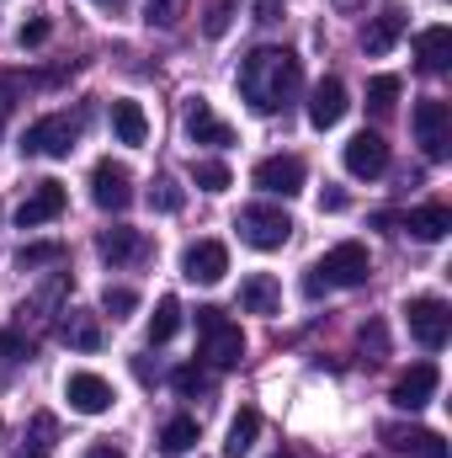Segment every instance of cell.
I'll use <instances>...</instances> for the list:
<instances>
[{"label":"cell","instance_id":"1","mask_svg":"<svg viewBox=\"0 0 452 458\" xmlns=\"http://www.w3.org/2000/svg\"><path fill=\"white\" fill-rule=\"evenodd\" d=\"M304 91V64L293 48H250L245 64H239V97L255 107V113H282L293 97Z\"/></svg>","mask_w":452,"mask_h":458},{"label":"cell","instance_id":"2","mask_svg":"<svg viewBox=\"0 0 452 458\" xmlns=\"http://www.w3.org/2000/svg\"><path fill=\"white\" fill-rule=\"evenodd\" d=\"M197 331H203V362H208V368H239V357H245V331L229 320L224 310L203 304V310H197Z\"/></svg>","mask_w":452,"mask_h":458},{"label":"cell","instance_id":"3","mask_svg":"<svg viewBox=\"0 0 452 458\" xmlns=\"http://www.w3.org/2000/svg\"><path fill=\"white\" fill-rule=\"evenodd\" d=\"M80 123L86 113H48L38 117L27 133H21V155H43V160H64L70 149H75V139H80Z\"/></svg>","mask_w":452,"mask_h":458},{"label":"cell","instance_id":"4","mask_svg":"<svg viewBox=\"0 0 452 458\" xmlns=\"http://www.w3.org/2000/svg\"><path fill=\"white\" fill-rule=\"evenodd\" d=\"M239 240L250 245V250H282L288 240H293V219L277 208V203H250V208H239Z\"/></svg>","mask_w":452,"mask_h":458},{"label":"cell","instance_id":"5","mask_svg":"<svg viewBox=\"0 0 452 458\" xmlns=\"http://www.w3.org/2000/svg\"><path fill=\"white\" fill-rule=\"evenodd\" d=\"M314 272H320L331 288H362V283H367V272H372L367 245H362V240H340V245H331V250L314 261Z\"/></svg>","mask_w":452,"mask_h":458},{"label":"cell","instance_id":"6","mask_svg":"<svg viewBox=\"0 0 452 458\" xmlns=\"http://www.w3.org/2000/svg\"><path fill=\"white\" fill-rule=\"evenodd\" d=\"M410 336L426 346V352H437V346H448L452 336V310L448 299H437V293H421V299H410Z\"/></svg>","mask_w":452,"mask_h":458},{"label":"cell","instance_id":"7","mask_svg":"<svg viewBox=\"0 0 452 458\" xmlns=\"http://www.w3.org/2000/svg\"><path fill=\"white\" fill-rule=\"evenodd\" d=\"M91 203L107 208V214H122L133 203V171L122 160H96L91 165Z\"/></svg>","mask_w":452,"mask_h":458},{"label":"cell","instance_id":"8","mask_svg":"<svg viewBox=\"0 0 452 458\" xmlns=\"http://www.w3.org/2000/svg\"><path fill=\"white\" fill-rule=\"evenodd\" d=\"M304 176H309V171H304L298 155H266L250 182H255L266 198H298V192H304Z\"/></svg>","mask_w":452,"mask_h":458},{"label":"cell","instance_id":"9","mask_svg":"<svg viewBox=\"0 0 452 458\" xmlns=\"http://www.w3.org/2000/svg\"><path fill=\"white\" fill-rule=\"evenodd\" d=\"M415 139H421V149L431 155V160H448L452 155V107L448 102H421L415 107Z\"/></svg>","mask_w":452,"mask_h":458},{"label":"cell","instance_id":"10","mask_svg":"<svg viewBox=\"0 0 452 458\" xmlns=\"http://www.w3.org/2000/svg\"><path fill=\"white\" fill-rule=\"evenodd\" d=\"M346 171L356 176V182H372V176H383L389 171V144H383V133H372V128H362V133H351L346 139Z\"/></svg>","mask_w":452,"mask_h":458},{"label":"cell","instance_id":"11","mask_svg":"<svg viewBox=\"0 0 452 458\" xmlns=\"http://www.w3.org/2000/svg\"><path fill=\"white\" fill-rule=\"evenodd\" d=\"M64 400H70V411H80V416H107L117 394L102 373H70V378H64Z\"/></svg>","mask_w":452,"mask_h":458},{"label":"cell","instance_id":"12","mask_svg":"<svg viewBox=\"0 0 452 458\" xmlns=\"http://www.w3.org/2000/svg\"><path fill=\"white\" fill-rule=\"evenodd\" d=\"M378 437H383L394 454H405V458H448V443H442L437 432H426V427H399V421H383V427H378Z\"/></svg>","mask_w":452,"mask_h":458},{"label":"cell","instance_id":"13","mask_svg":"<svg viewBox=\"0 0 452 458\" xmlns=\"http://www.w3.org/2000/svg\"><path fill=\"white\" fill-rule=\"evenodd\" d=\"M64 203H70L64 182H38V187L21 198V208H16V225H21V229L48 225V219H59V214H64Z\"/></svg>","mask_w":452,"mask_h":458},{"label":"cell","instance_id":"14","mask_svg":"<svg viewBox=\"0 0 452 458\" xmlns=\"http://www.w3.org/2000/svg\"><path fill=\"white\" fill-rule=\"evenodd\" d=\"M181 128H187V139H192V144H213V149H229V144H234V128H229V123L213 113L203 97H192V102H187Z\"/></svg>","mask_w":452,"mask_h":458},{"label":"cell","instance_id":"15","mask_svg":"<svg viewBox=\"0 0 452 458\" xmlns=\"http://www.w3.org/2000/svg\"><path fill=\"white\" fill-rule=\"evenodd\" d=\"M405 27H410L405 5H383V11H378V16H367V27H362V54L383 59V54L405 38Z\"/></svg>","mask_w":452,"mask_h":458},{"label":"cell","instance_id":"16","mask_svg":"<svg viewBox=\"0 0 452 458\" xmlns=\"http://www.w3.org/2000/svg\"><path fill=\"white\" fill-rule=\"evenodd\" d=\"M437 384H442L437 362H415L410 373H399V378H394V394H389V400H394L399 411H421V405H431Z\"/></svg>","mask_w":452,"mask_h":458},{"label":"cell","instance_id":"17","mask_svg":"<svg viewBox=\"0 0 452 458\" xmlns=\"http://www.w3.org/2000/svg\"><path fill=\"white\" fill-rule=\"evenodd\" d=\"M181 272H187L192 283H224V272H229V245H224V240H197V245H187V256H181Z\"/></svg>","mask_w":452,"mask_h":458},{"label":"cell","instance_id":"18","mask_svg":"<svg viewBox=\"0 0 452 458\" xmlns=\"http://www.w3.org/2000/svg\"><path fill=\"white\" fill-rule=\"evenodd\" d=\"M346 107H351V97H346V81L340 75H325L314 91H309V123L325 133V128H336L340 117H346Z\"/></svg>","mask_w":452,"mask_h":458},{"label":"cell","instance_id":"19","mask_svg":"<svg viewBox=\"0 0 452 458\" xmlns=\"http://www.w3.org/2000/svg\"><path fill=\"white\" fill-rule=\"evenodd\" d=\"M96 250H102V261H113V267H133V261H144L149 256V240H144V229H102L96 234Z\"/></svg>","mask_w":452,"mask_h":458},{"label":"cell","instance_id":"20","mask_svg":"<svg viewBox=\"0 0 452 458\" xmlns=\"http://www.w3.org/2000/svg\"><path fill=\"white\" fill-rule=\"evenodd\" d=\"M239 310H245V315H277V310H282V283H277L272 272H250V277L239 283Z\"/></svg>","mask_w":452,"mask_h":458},{"label":"cell","instance_id":"21","mask_svg":"<svg viewBox=\"0 0 452 458\" xmlns=\"http://www.w3.org/2000/svg\"><path fill=\"white\" fill-rule=\"evenodd\" d=\"M415 59H421L426 75H442V70L452 64V27H442V21L426 27V32L415 38Z\"/></svg>","mask_w":452,"mask_h":458},{"label":"cell","instance_id":"22","mask_svg":"<svg viewBox=\"0 0 452 458\" xmlns=\"http://www.w3.org/2000/svg\"><path fill=\"white\" fill-rule=\"evenodd\" d=\"M54 443H59V421H54L48 411H38V416L21 427V443H16V454L11 458H48L54 454Z\"/></svg>","mask_w":452,"mask_h":458},{"label":"cell","instance_id":"23","mask_svg":"<svg viewBox=\"0 0 452 458\" xmlns=\"http://www.w3.org/2000/svg\"><path fill=\"white\" fill-rule=\"evenodd\" d=\"M399 225L410 229L415 240H442V234L452 229V208H448V203H421V208L399 214Z\"/></svg>","mask_w":452,"mask_h":458},{"label":"cell","instance_id":"24","mask_svg":"<svg viewBox=\"0 0 452 458\" xmlns=\"http://www.w3.org/2000/svg\"><path fill=\"white\" fill-rule=\"evenodd\" d=\"M113 133H117V144H133V149L149 139V117H144V107L133 97H117L113 102Z\"/></svg>","mask_w":452,"mask_h":458},{"label":"cell","instance_id":"25","mask_svg":"<svg viewBox=\"0 0 452 458\" xmlns=\"http://www.w3.org/2000/svg\"><path fill=\"white\" fill-rule=\"evenodd\" d=\"M64 320H59V342H70L75 352H96L102 346V326H96V315H86V310H59Z\"/></svg>","mask_w":452,"mask_h":458},{"label":"cell","instance_id":"26","mask_svg":"<svg viewBox=\"0 0 452 458\" xmlns=\"http://www.w3.org/2000/svg\"><path fill=\"white\" fill-rule=\"evenodd\" d=\"M255 432H261V411H239L234 421H229V437H224V458H245L255 448Z\"/></svg>","mask_w":452,"mask_h":458},{"label":"cell","instance_id":"27","mask_svg":"<svg viewBox=\"0 0 452 458\" xmlns=\"http://www.w3.org/2000/svg\"><path fill=\"white\" fill-rule=\"evenodd\" d=\"M176 331H181V299L165 293V299L155 304V315H149V346H165Z\"/></svg>","mask_w":452,"mask_h":458},{"label":"cell","instance_id":"28","mask_svg":"<svg viewBox=\"0 0 452 458\" xmlns=\"http://www.w3.org/2000/svg\"><path fill=\"white\" fill-rule=\"evenodd\" d=\"M64 240H38V245H21L16 250V267L21 272H38V267H64Z\"/></svg>","mask_w":452,"mask_h":458},{"label":"cell","instance_id":"29","mask_svg":"<svg viewBox=\"0 0 452 458\" xmlns=\"http://www.w3.org/2000/svg\"><path fill=\"white\" fill-rule=\"evenodd\" d=\"M160 448L165 454H192L197 448V416H171L165 432H160Z\"/></svg>","mask_w":452,"mask_h":458},{"label":"cell","instance_id":"30","mask_svg":"<svg viewBox=\"0 0 452 458\" xmlns=\"http://www.w3.org/2000/svg\"><path fill=\"white\" fill-rule=\"evenodd\" d=\"M171 389H176L181 400H203V394L213 389V378H208V368H197V362H181V368L171 373Z\"/></svg>","mask_w":452,"mask_h":458},{"label":"cell","instance_id":"31","mask_svg":"<svg viewBox=\"0 0 452 458\" xmlns=\"http://www.w3.org/2000/svg\"><path fill=\"white\" fill-rule=\"evenodd\" d=\"M181 203H187V192H181L176 176H160V182L149 187V208H155V214H181Z\"/></svg>","mask_w":452,"mask_h":458},{"label":"cell","instance_id":"32","mask_svg":"<svg viewBox=\"0 0 452 458\" xmlns=\"http://www.w3.org/2000/svg\"><path fill=\"white\" fill-rule=\"evenodd\" d=\"M192 182L203 187V192H229V165L224 160H192Z\"/></svg>","mask_w":452,"mask_h":458},{"label":"cell","instance_id":"33","mask_svg":"<svg viewBox=\"0 0 452 458\" xmlns=\"http://www.w3.org/2000/svg\"><path fill=\"white\" fill-rule=\"evenodd\" d=\"M64 293H70V272H54V283H48V288H38V299H32V304H21V320H27V315H43V310H59V299H64Z\"/></svg>","mask_w":452,"mask_h":458},{"label":"cell","instance_id":"34","mask_svg":"<svg viewBox=\"0 0 452 458\" xmlns=\"http://www.w3.org/2000/svg\"><path fill=\"white\" fill-rule=\"evenodd\" d=\"M399 91H405V86H399V75H378V81L367 86V107H372V113H394Z\"/></svg>","mask_w":452,"mask_h":458},{"label":"cell","instance_id":"35","mask_svg":"<svg viewBox=\"0 0 452 458\" xmlns=\"http://www.w3.org/2000/svg\"><path fill=\"white\" fill-rule=\"evenodd\" d=\"M234 11H239V0H208V11H203V32H208V38H224L229 21H234Z\"/></svg>","mask_w":452,"mask_h":458},{"label":"cell","instance_id":"36","mask_svg":"<svg viewBox=\"0 0 452 458\" xmlns=\"http://www.w3.org/2000/svg\"><path fill=\"white\" fill-rule=\"evenodd\" d=\"M181 16H187V0H149V5H144V21H149V27H165V32H171Z\"/></svg>","mask_w":452,"mask_h":458},{"label":"cell","instance_id":"37","mask_svg":"<svg viewBox=\"0 0 452 458\" xmlns=\"http://www.w3.org/2000/svg\"><path fill=\"white\" fill-rule=\"evenodd\" d=\"M102 310H107L113 320H128V315L138 310V293H133V288H107V293H102Z\"/></svg>","mask_w":452,"mask_h":458},{"label":"cell","instance_id":"38","mask_svg":"<svg viewBox=\"0 0 452 458\" xmlns=\"http://www.w3.org/2000/svg\"><path fill=\"white\" fill-rule=\"evenodd\" d=\"M21 97H27V81H21V75H0V117L16 113Z\"/></svg>","mask_w":452,"mask_h":458},{"label":"cell","instance_id":"39","mask_svg":"<svg viewBox=\"0 0 452 458\" xmlns=\"http://www.w3.org/2000/svg\"><path fill=\"white\" fill-rule=\"evenodd\" d=\"M54 38V21L48 16H32V21H21V48H43Z\"/></svg>","mask_w":452,"mask_h":458},{"label":"cell","instance_id":"40","mask_svg":"<svg viewBox=\"0 0 452 458\" xmlns=\"http://www.w3.org/2000/svg\"><path fill=\"white\" fill-rule=\"evenodd\" d=\"M0 357H5V362H27V357H32V342H27L21 331H0Z\"/></svg>","mask_w":452,"mask_h":458},{"label":"cell","instance_id":"41","mask_svg":"<svg viewBox=\"0 0 452 458\" xmlns=\"http://www.w3.org/2000/svg\"><path fill=\"white\" fill-rule=\"evenodd\" d=\"M362 346H372L378 357L389 352V336H383V326H378V320H367V326H362Z\"/></svg>","mask_w":452,"mask_h":458},{"label":"cell","instance_id":"42","mask_svg":"<svg viewBox=\"0 0 452 458\" xmlns=\"http://www.w3.org/2000/svg\"><path fill=\"white\" fill-rule=\"evenodd\" d=\"M255 21H282V0H255Z\"/></svg>","mask_w":452,"mask_h":458},{"label":"cell","instance_id":"43","mask_svg":"<svg viewBox=\"0 0 452 458\" xmlns=\"http://www.w3.org/2000/svg\"><path fill=\"white\" fill-rule=\"evenodd\" d=\"M340 208H346V192H340V187L320 192V214H340Z\"/></svg>","mask_w":452,"mask_h":458},{"label":"cell","instance_id":"44","mask_svg":"<svg viewBox=\"0 0 452 458\" xmlns=\"http://www.w3.org/2000/svg\"><path fill=\"white\" fill-rule=\"evenodd\" d=\"M304 293H309V299H325V293H331V283H325L320 272H309V277H304Z\"/></svg>","mask_w":452,"mask_h":458},{"label":"cell","instance_id":"45","mask_svg":"<svg viewBox=\"0 0 452 458\" xmlns=\"http://www.w3.org/2000/svg\"><path fill=\"white\" fill-rule=\"evenodd\" d=\"M86 458H128V454H122L117 443H91V448H86Z\"/></svg>","mask_w":452,"mask_h":458},{"label":"cell","instance_id":"46","mask_svg":"<svg viewBox=\"0 0 452 458\" xmlns=\"http://www.w3.org/2000/svg\"><path fill=\"white\" fill-rule=\"evenodd\" d=\"M331 5H340V11H356V5H362V0H331Z\"/></svg>","mask_w":452,"mask_h":458},{"label":"cell","instance_id":"47","mask_svg":"<svg viewBox=\"0 0 452 458\" xmlns=\"http://www.w3.org/2000/svg\"><path fill=\"white\" fill-rule=\"evenodd\" d=\"M96 5H122V0H96Z\"/></svg>","mask_w":452,"mask_h":458},{"label":"cell","instance_id":"48","mask_svg":"<svg viewBox=\"0 0 452 458\" xmlns=\"http://www.w3.org/2000/svg\"><path fill=\"white\" fill-rule=\"evenodd\" d=\"M272 458H293V454H272Z\"/></svg>","mask_w":452,"mask_h":458}]
</instances>
